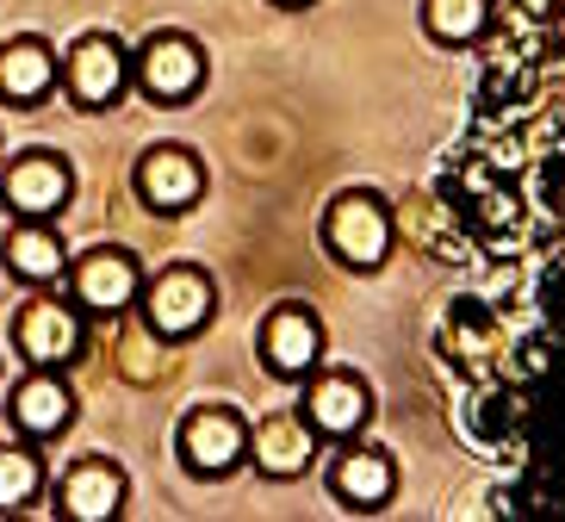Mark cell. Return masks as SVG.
<instances>
[{
    "instance_id": "11",
    "label": "cell",
    "mask_w": 565,
    "mask_h": 522,
    "mask_svg": "<svg viewBox=\"0 0 565 522\" xmlns=\"http://www.w3.org/2000/svg\"><path fill=\"white\" fill-rule=\"evenodd\" d=\"M137 292H143V262L131 249H118V243H100V249H87L75 262V299L87 311H100V318H118V311H131Z\"/></svg>"
},
{
    "instance_id": "20",
    "label": "cell",
    "mask_w": 565,
    "mask_h": 522,
    "mask_svg": "<svg viewBox=\"0 0 565 522\" xmlns=\"http://www.w3.org/2000/svg\"><path fill=\"white\" fill-rule=\"evenodd\" d=\"M274 7H311V0H274Z\"/></svg>"
},
{
    "instance_id": "2",
    "label": "cell",
    "mask_w": 565,
    "mask_h": 522,
    "mask_svg": "<svg viewBox=\"0 0 565 522\" xmlns=\"http://www.w3.org/2000/svg\"><path fill=\"white\" fill-rule=\"evenodd\" d=\"M212 63L193 32H150L131 51V87H143L156 106H186L205 87Z\"/></svg>"
},
{
    "instance_id": "1",
    "label": "cell",
    "mask_w": 565,
    "mask_h": 522,
    "mask_svg": "<svg viewBox=\"0 0 565 522\" xmlns=\"http://www.w3.org/2000/svg\"><path fill=\"white\" fill-rule=\"evenodd\" d=\"M137 311H143V323H150L162 342H193L205 323H212V311H217V287H212V274L205 268L174 262V268H162L156 280H143Z\"/></svg>"
},
{
    "instance_id": "17",
    "label": "cell",
    "mask_w": 565,
    "mask_h": 522,
    "mask_svg": "<svg viewBox=\"0 0 565 522\" xmlns=\"http://www.w3.org/2000/svg\"><path fill=\"white\" fill-rule=\"evenodd\" d=\"M0 255H7V274L25 280V287H51L56 274H68V249L51 219H19Z\"/></svg>"
},
{
    "instance_id": "6",
    "label": "cell",
    "mask_w": 565,
    "mask_h": 522,
    "mask_svg": "<svg viewBox=\"0 0 565 522\" xmlns=\"http://www.w3.org/2000/svg\"><path fill=\"white\" fill-rule=\"evenodd\" d=\"M249 460V423L231 405H200L181 423V467L200 479H231Z\"/></svg>"
},
{
    "instance_id": "15",
    "label": "cell",
    "mask_w": 565,
    "mask_h": 522,
    "mask_svg": "<svg viewBox=\"0 0 565 522\" xmlns=\"http://www.w3.org/2000/svg\"><path fill=\"white\" fill-rule=\"evenodd\" d=\"M56 82H63V56H56L44 38H13V44H0V100L7 106L51 100Z\"/></svg>"
},
{
    "instance_id": "5",
    "label": "cell",
    "mask_w": 565,
    "mask_h": 522,
    "mask_svg": "<svg viewBox=\"0 0 565 522\" xmlns=\"http://www.w3.org/2000/svg\"><path fill=\"white\" fill-rule=\"evenodd\" d=\"M82 113H106V106L131 87V51L113 32H87L63 51V82H56Z\"/></svg>"
},
{
    "instance_id": "13",
    "label": "cell",
    "mask_w": 565,
    "mask_h": 522,
    "mask_svg": "<svg viewBox=\"0 0 565 522\" xmlns=\"http://www.w3.org/2000/svg\"><path fill=\"white\" fill-rule=\"evenodd\" d=\"M7 417L19 423V436L25 441H51L63 436L68 423H75V392H68L63 367H32L25 380L13 386V405Z\"/></svg>"
},
{
    "instance_id": "10",
    "label": "cell",
    "mask_w": 565,
    "mask_h": 522,
    "mask_svg": "<svg viewBox=\"0 0 565 522\" xmlns=\"http://www.w3.org/2000/svg\"><path fill=\"white\" fill-rule=\"evenodd\" d=\"M13 349L25 367H75L87 349L82 337V318L68 311L63 299H32V305H19V318H13Z\"/></svg>"
},
{
    "instance_id": "14",
    "label": "cell",
    "mask_w": 565,
    "mask_h": 522,
    "mask_svg": "<svg viewBox=\"0 0 565 522\" xmlns=\"http://www.w3.org/2000/svg\"><path fill=\"white\" fill-rule=\"evenodd\" d=\"M125 504H131V479L113 460H75L56 486V510L68 522H113Z\"/></svg>"
},
{
    "instance_id": "8",
    "label": "cell",
    "mask_w": 565,
    "mask_h": 522,
    "mask_svg": "<svg viewBox=\"0 0 565 522\" xmlns=\"http://www.w3.org/2000/svg\"><path fill=\"white\" fill-rule=\"evenodd\" d=\"M255 349H262L267 380H305L311 367H323L330 337H323V323H317L311 305H274V311L262 318Z\"/></svg>"
},
{
    "instance_id": "12",
    "label": "cell",
    "mask_w": 565,
    "mask_h": 522,
    "mask_svg": "<svg viewBox=\"0 0 565 522\" xmlns=\"http://www.w3.org/2000/svg\"><path fill=\"white\" fill-rule=\"evenodd\" d=\"M330 491H335L349 510L373 516V510H385L392 498H398V460L385 455V448H373V441L354 436L349 448L330 460Z\"/></svg>"
},
{
    "instance_id": "18",
    "label": "cell",
    "mask_w": 565,
    "mask_h": 522,
    "mask_svg": "<svg viewBox=\"0 0 565 522\" xmlns=\"http://www.w3.org/2000/svg\"><path fill=\"white\" fill-rule=\"evenodd\" d=\"M491 7L498 0H423V25L435 44H472L491 25Z\"/></svg>"
},
{
    "instance_id": "7",
    "label": "cell",
    "mask_w": 565,
    "mask_h": 522,
    "mask_svg": "<svg viewBox=\"0 0 565 522\" xmlns=\"http://www.w3.org/2000/svg\"><path fill=\"white\" fill-rule=\"evenodd\" d=\"M75 200V169L56 150H25L0 169V205L13 219H56Z\"/></svg>"
},
{
    "instance_id": "19",
    "label": "cell",
    "mask_w": 565,
    "mask_h": 522,
    "mask_svg": "<svg viewBox=\"0 0 565 522\" xmlns=\"http://www.w3.org/2000/svg\"><path fill=\"white\" fill-rule=\"evenodd\" d=\"M38 498H44V460L32 448H0V510L13 516Z\"/></svg>"
},
{
    "instance_id": "4",
    "label": "cell",
    "mask_w": 565,
    "mask_h": 522,
    "mask_svg": "<svg viewBox=\"0 0 565 522\" xmlns=\"http://www.w3.org/2000/svg\"><path fill=\"white\" fill-rule=\"evenodd\" d=\"M323 243L342 268H380L392 255V205L366 187H349L323 219Z\"/></svg>"
},
{
    "instance_id": "9",
    "label": "cell",
    "mask_w": 565,
    "mask_h": 522,
    "mask_svg": "<svg viewBox=\"0 0 565 522\" xmlns=\"http://www.w3.org/2000/svg\"><path fill=\"white\" fill-rule=\"evenodd\" d=\"M131 181H137V200L150 205V212H162V219H181V212H193L205 200V162L186 143H156V150H143Z\"/></svg>"
},
{
    "instance_id": "16",
    "label": "cell",
    "mask_w": 565,
    "mask_h": 522,
    "mask_svg": "<svg viewBox=\"0 0 565 522\" xmlns=\"http://www.w3.org/2000/svg\"><path fill=\"white\" fill-rule=\"evenodd\" d=\"M317 455V436L305 417H267L262 429H249V460L262 467V479H305Z\"/></svg>"
},
{
    "instance_id": "3",
    "label": "cell",
    "mask_w": 565,
    "mask_h": 522,
    "mask_svg": "<svg viewBox=\"0 0 565 522\" xmlns=\"http://www.w3.org/2000/svg\"><path fill=\"white\" fill-rule=\"evenodd\" d=\"M299 417L311 423L317 441H354L373 423V386L349 367H311L299 380Z\"/></svg>"
}]
</instances>
